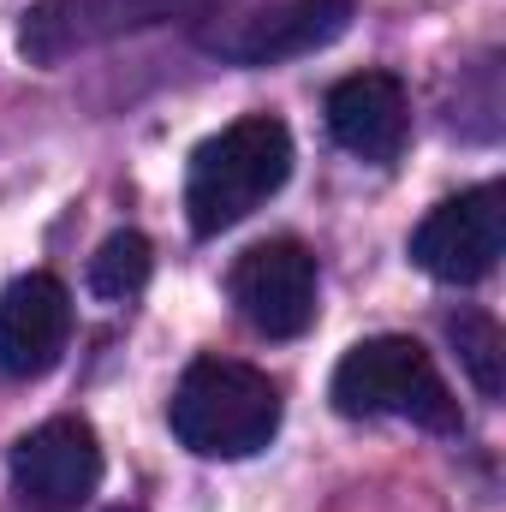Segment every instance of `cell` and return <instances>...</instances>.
Here are the masks:
<instances>
[{"mask_svg": "<svg viewBox=\"0 0 506 512\" xmlns=\"http://www.w3.org/2000/svg\"><path fill=\"white\" fill-rule=\"evenodd\" d=\"M292 179V131L274 114H245L191 149L185 173V221L197 239H221Z\"/></svg>", "mask_w": 506, "mask_h": 512, "instance_id": "cell-1", "label": "cell"}, {"mask_svg": "<svg viewBox=\"0 0 506 512\" xmlns=\"http://www.w3.org/2000/svg\"><path fill=\"white\" fill-rule=\"evenodd\" d=\"M167 423L197 459H251L280 429V387L239 358H197L167 399Z\"/></svg>", "mask_w": 506, "mask_h": 512, "instance_id": "cell-2", "label": "cell"}, {"mask_svg": "<svg viewBox=\"0 0 506 512\" xmlns=\"http://www.w3.org/2000/svg\"><path fill=\"white\" fill-rule=\"evenodd\" d=\"M328 399H334L340 417H405V423L435 429V435H459V429H465L453 387L441 382L435 358H429L411 334L358 340V346L334 364Z\"/></svg>", "mask_w": 506, "mask_h": 512, "instance_id": "cell-3", "label": "cell"}, {"mask_svg": "<svg viewBox=\"0 0 506 512\" xmlns=\"http://www.w3.org/2000/svg\"><path fill=\"white\" fill-rule=\"evenodd\" d=\"M352 24V0H251L203 30V48L227 66H280L340 42Z\"/></svg>", "mask_w": 506, "mask_h": 512, "instance_id": "cell-4", "label": "cell"}, {"mask_svg": "<svg viewBox=\"0 0 506 512\" xmlns=\"http://www.w3.org/2000/svg\"><path fill=\"white\" fill-rule=\"evenodd\" d=\"M506 251V191L501 185H471L447 203H435L417 233H411V262L441 280V286H477L495 274Z\"/></svg>", "mask_w": 506, "mask_h": 512, "instance_id": "cell-5", "label": "cell"}, {"mask_svg": "<svg viewBox=\"0 0 506 512\" xmlns=\"http://www.w3.org/2000/svg\"><path fill=\"white\" fill-rule=\"evenodd\" d=\"M227 292L239 316L268 340H298L316 322V256L298 239H262L233 262Z\"/></svg>", "mask_w": 506, "mask_h": 512, "instance_id": "cell-6", "label": "cell"}, {"mask_svg": "<svg viewBox=\"0 0 506 512\" xmlns=\"http://www.w3.org/2000/svg\"><path fill=\"white\" fill-rule=\"evenodd\" d=\"M12 483L30 507L78 512L102 483V441L84 417H48L12 447Z\"/></svg>", "mask_w": 506, "mask_h": 512, "instance_id": "cell-7", "label": "cell"}, {"mask_svg": "<svg viewBox=\"0 0 506 512\" xmlns=\"http://www.w3.org/2000/svg\"><path fill=\"white\" fill-rule=\"evenodd\" d=\"M72 340V292L54 274H24L0 292V376L36 382Z\"/></svg>", "mask_w": 506, "mask_h": 512, "instance_id": "cell-8", "label": "cell"}, {"mask_svg": "<svg viewBox=\"0 0 506 512\" xmlns=\"http://www.w3.org/2000/svg\"><path fill=\"white\" fill-rule=\"evenodd\" d=\"M328 137L370 161V167H393L405 155V137H411V102H405V84L393 72H352L328 90Z\"/></svg>", "mask_w": 506, "mask_h": 512, "instance_id": "cell-9", "label": "cell"}, {"mask_svg": "<svg viewBox=\"0 0 506 512\" xmlns=\"http://www.w3.org/2000/svg\"><path fill=\"white\" fill-rule=\"evenodd\" d=\"M137 30L126 0H36L18 24V54L30 66H60L96 42H114Z\"/></svg>", "mask_w": 506, "mask_h": 512, "instance_id": "cell-10", "label": "cell"}, {"mask_svg": "<svg viewBox=\"0 0 506 512\" xmlns=\"http://www.w3.org/2000/svg\"><path fill=\"white\" fill-rule=\"evenodd\" d=\"M149 268H155L149 239L131 233V227H120V233H108V239L96 245L84 280H90V292H96L102 304H126V298H137V292L149 286Z\"/></svg>", "mask_w": 506, "mask_h": 512, "instance_id": "cell-11", "label": "cell"}, {"mask_svg": "<svg viewBox=\"0 0 506 512\" xmlns=\"http://www.w3.org/2000/svg\"><path fill=\"white\" fill-rule=\"evenodd\" d=\"M447 334H453V346H459V364L471 370V382L483 399H501V382H506V340L501 328H495V316H483V310H459V316H447Z\"/></svg>", "mask_w": 506, "mask_h": 512, "instance_id": "cell-12", "label": "cell"}, {"mask_svg": "<svg viewBox=\"0 0 506 512\" xmlns=\"http://www.w3.org/2000/svg\"><path fill=\"white\" fill-rule=\"evenodd\" d=\"M131 6V24H167V18H197V12H215L227 0H126Z\"/></svg>", "mask_w": 506, "mask_h": 512, "instance_id": "cell-13", "label": "cell"}, {"mask_svg": "<svg viewBox=\"0 0 506 512\" xmlns=\"http://www.w3.org/2000/svg\"><path fill=\"white\" fill-rule=\"evenodd\" d=\"M114 512H137V507H114Z\"/></svg>", "mask_w": 506, "mask_h": 512, "instance_id": "cell-14", "label": "cell"}]
</instances>
